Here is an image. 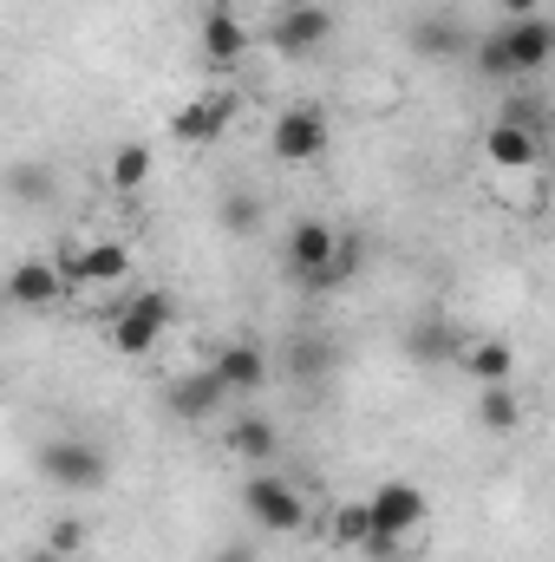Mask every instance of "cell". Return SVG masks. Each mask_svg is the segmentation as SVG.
<instances>
[{"mask_svg":"<svg viewBox=\"0 0 555 562\" xmlns=\"http://www.w3.org/2000/svg\"><path fill=\"white\" fill-rule=\"evenodd\" d=\"M170 321H177L170 294L144 288L138 301H125V314L112 321V347H118V353H150V347L163 340V327H170Z\"/></svg>","mask_w":555,"mask_h":562,"instance_id":"obj_3","label":"cell"},{"mask_svg":"<svg viewBox=\"0 0 555 562\" xmlns=\"http://www.w3.org/2000/svg\"><path fill=\"white\" fill-rule=\"evenodd\" d=\"M477 419L490 425V431H517V419H523V406H517V393H510V380H497V386H484V400H477Z\"/></svg>","mask_w":555,"mask_h":562,"instance_id":"obj_17","label":"cell"},{"mask_svg":"<svg viewBox=\"0 0 555 562\" xmlns=\"http://www.w3.org/2000/svg\"><path fill=\"white\" fill-rule=\"evenodd\" d=\"M242 46H249V33H242L236 13H209V20H203V53H209L216 66H236Z\"/></svg>","mask_w":555,"mask_h":562,"instance_id":"obj_15","label":"cell"},{"mask_svg":"<svg viewBox=\"0 0 555 562\" xmlns=\"http://www.w3.org/2000/svg\"><path fill=\"white\" fill-rule=\"evenodd\" d=\"M7 190H13L20 203H53V196H59V183H53L46 164H13V170H7Z\"/></svg>","mask_w":555,"mask_h":562,"instance_id":"obj_18","label":"cell"},{"mask_svg":"<svg viewBox=\"0 0 555 562\" xmlns=\"http://www.w3.org/2000/svg\"><path fill=\"white\" fill-rule=\"evenodd\" d=\"M229 119H236V99H229V92H216V99H196V105H183L170 132H177L183 144H209L223 125H229Z\"/></svg>","mask_w":555,"mask_h":562,"instance_id":"obj_12","label":"cell"},{"mask_svg":"<svg viewBox=\"0 0 555 562\" xmlns=\"http://www.w3.org/2000/svg\"><path fill=\"white\" fill-rule=\"evenodd\" d=\"M471 59H477V72H484V79H510V59H503V40H497V33H484Z\"/></svg>","mask_w":555,"mask_h":562,"instance_id":"obj_26","label":"cell"},{"mask_svg":"<svg viewBox=\"0 0 555 562\" xmlns=\"http://www.w3.org/2000/svg\"><path fill=\"white\" fill-rule=\"evenodd\" d=\"M223 400H229V393L216 386V373H190V380L170 386V413H177V419H203V413H216Z\"/></svg>","mask_w":555,"mask_h":562,"instance_id":"obj_14","label":"cell"},{"mask_svg":"<svg viewBox=\"0 0 555 562\" xmlns=\"http://www.w3.org/2000/svg\"><path fill=\"white\" fill-rule=\"evenodd\" d=\"M7 294H13L20 307H46V301H59V294H66V281H59L53 262H20V269L7 276Z\"/></svg>","mask_w":555,"mask_h":562,"instance_id":"obj_13","label":"cell"},{"mask_svg":"<svg viewBox=\"0 0 555 562\" xmlns=\"http://www.w3.org/2000/svg\"><path fill=\"white\" fill-rule=\"evenodd\" d=\"M412 46L424 53V59H451L464 40H457V26H444V20H418V26H412Z\"/></svg>","mask_w":555,"mask_h":562,"instance_id":"obj_21","label":"cell"},{"mask_svg":"<svg viewBox=\"0 0 555 562\" xmlns=\"http://www.w3.org/2000/svg\"><path fill=\"white\" fill-rule=\"evenodd\" d=\"M327 33H333V13L314 7V0H287L275 13V46L281 53H314Z\"/></svg>","mask_w":555,"mask_h":562,"instance_id":"obj_9","label":"cell"},{"mask_svg":"<svg viewBox=\"0 0 555 562\" xmlns=\"http://www.w3.org/2000/svg\"><path fill=\"white\" fill-rule=\"evenodd\" d=\"M223 562H256V550H223Z\"/></svg>","mask_w":555,"mask_h":562,"instance_id":"obj_30","label":"cell"},{"mask_svg":"<svg viewBox=\"0 0 555 562\" xmlns=\"http://www.w3.org/2000/svg\"><path fill=\"white\" fill-rule=\"evenodd\" d=\"M275 157L281 164H307V157H320L327 150V119L314 112V105H301V112H281L275 119Z\"/></svg>","mask_w":555,"mask_h":562,"instance_id":"obj_8","label":"cell"},{"mask_svg":"<svg viewBox=\"0 0 555 562\" xmlns=\"http://www.w3.org/2000/svg\"><path fill=\"white\" fill-rule=\"evenodd\" d=\"M360 236H333V262H327V288H340V281H353L360 276Z\"/></svg>","mask_w":555,"mask_h":562,"instance_id":"obj_25","label":"cell"},{"mask_svg":"<svg viewBox=\"0 0 555 562\" xmlns=\"http://www.w3.org/2000/svg\"><path fill=\"white\" fill-rule=\"evenodd\" d=\"M26 562H66V557H53V550H33V557H26Z\"/></svg>","mask_w":555,"mask_h":562,"instance_id":"obj_31","label":"cell"},{"mask_svg":"<svg viewBox=\"0 0 555 562\" xmlns=\"http://www.w3.org/2000/svg\"><path fill=\"white\" fill-rule=\"evenodd\" d=\"M242 504H249V517H256L269 537H294V530L307 524L301 491H294V484H281V477H249V484H242Z\"/></svg>","mask_w":555,"mask_h":562,"instance_id":"obj_4","label":"cell"},{"mask_svg":"<svg viewBox=\"0 0 555 562\" xmlns=\"http://www.w3.org/2000/svg\"><path fill=\"white\" fill-rule=\"evenodd\" d=\"M457 353H464V373H471L477 386L510 380V347H503V340H471V347H457Z\"/></svg>","mask_w":555,"mask_h":562,"instance_id":"obj_16","label":"cell"},{"mask_svg":"<svg viewBox=\"0 0 555 562\" xmlns=\"http://www.w3.org/2000/svg\"><path fill=\"white\" fill-rule=\"evenodd\" d=\"M53 269H59L66 288H72V281H118L125 269H132V256H125L118 243H86V249H66Z\"/></svg>","mask_w":555,"mask_h":562,"instance_id":"obj_10","label":"cell"},{"mask_svg":"<svg viewBox=\"0 0 555 562\" xmlns=\"http://www.w3.org/2000/svg\"><path fill=\"white\" fill-rule=\"evenodd\" d=\"M333 236H340V229H327V223H314V216L287 229V269H294V276L307 281V288H327V262H333Z\"/></svg>","mask_w":555,"mask_h":562,"instance_id":"obj_6","label":"cell"},{"mask_svg":"<svg viewBox=\"0 0 555 562\" xmlns=\"http://www.w3.org/2000/svg\"><path fill=\"white\" fill-rule=\"evenodd\" d=\"M79 543H86V524L66 517V524H53V543H46V550H53V557H79Z\"/></svg>","mask_w":555,"mask_h":562,"instance_id":"obj_27","label":"cell"},{"mask_svg":"<svg viewBox=\"0 0 555 562\" xmlns=\"http://www.w3.org/2000/svg\"><path fill=\"white\" fill-rule=\"evenodd\" d=\"M144 177H150V150H144V144H125V150L112 157V183H118V190H138Z\"/></svg>","mask_w":555,"mask_h":562,"instance_id":"obj_24","label":"cell"},{"mask_svg":"<svg viewBox=\"0 0 555 562\" xmlns=\"http://www.w3.org/2000/svg\"><path fill=\"white\" fill-rule=\"evenodd\" d=\"M457 347H464V340H457V327H444V321H424V327L412 334L418 360H457Z\"/></svg>","mask_w":555,"mask_h":562,"instance_id":"obj_19","label":"cell"},{"mask_svg":"<svg viewBox=\"0 0 555 562\" xmlns=\"http://www.w3.org/2000/svg\"><path fill=\"white\" fill-rule=\"evenodd\" d=\"M39 477H46L53 491H105L112 458H105V445H92V438H46V445H39Z\"/></svg>","mask_w":555,"mask_h":562,"instance_id":"obj_1","label":"cell"},{"mask_svg":"<svg viewBox=\"0 0 555 562\" xmlns=\"http://www.w3.org/2000/svg\"><path fill=\"white\" fill-rule=\"evenodd\" d=\"M366 517H373V557H386L399 537H412L418 524H424V497H418L412 484H380L366 497Z\"/></svg>","mask_w":555,"mask_h":562,"instance_id":"obj_2","label":"cell"},{"mask_svg":"<svg viewBox=\"0 0 555 562\" xmlns=\"http://www.w3.org/2000/svg\"><path fill=\"white\" fill-rule=\"evenodd\" d=\"M497 40H503L510 79H517V72H543V66H550V53H555L550 20H536V13H523V20H503V26H497Z\"/></svg>","mask_w":555,"mask_h":562,"instance_id":"obj_5","label":"cell"},{"mask_svg":"<svg viewBox=\"0 0 555 562\" xmlns=\"http://www.w3.org/2000/svg\"><path fill=\"white\" fill-rule=\"evenodd\" d=\"M497 7H503L510 20H523V13H536V0H497Z\"/></svg>","mask_w":555,"mask_h":562,"instance_id":"obj_29","label":"cell"},{"mask_svg":"<svg viewBox=\"0 0 555 562\" xmlns=\"http://www.w3.org/2000/svg\"><path fill=\"white\" fill-rule=\"evenodd\" d=\"M287 373H294L301 386H314V380L327 373V347H320V340H294V347H287Z\"/></svg>","mask_w":555,"mask_h":562,"instance_id":"obj_22","label":"cell"},{"mask_svg":"<svg viewBox=\"0 0 555 562\" xmlns=\"http://www.w3.org/2000/svg\"><path fill=\"white\" fill-rule=\"evenodd\" d=\"M229 451H242V458H269V451H275V425L269 419H236L229 425Z\"/></svg>","mask_w":555,"mask_h":562,"instance_id":"obj_20","label":"cell"},{"mask_svg":"<svg viewBox=\"0 0 555 562\" xmlns=\"http://www.w3.org/2000/svg\"><path fill=\"white\" fill-rule=\"evenodd\" d=\"M256 216H262V210H256V203H249V196H229V223H236V229H242V236H249V229H256Z\"/></svg>","mask_w":555,"mask_h":562,"instance_id":"obj_28","label":"cell"},{"mask_svg":"<svg viewBox=\"0 0 555 562\" xmlns=\"http://www.w3.org/2000/svg\"><path fill=\"white\" fill-rule=\"evenodd\" d=\"M484 150H490V164H503V170H530V164L543 157V132L497 119V125H490V138H484Z\"/></svg>","mask_w":555,"mask_h":562,"instance_id":"obj_11","label":"cell"},{"mask_svg":"<svg viewBox=\"0 0 555 562\" xmlns=\"http://www.w3.org/2000/svg\"><path fill=\"white\" fill-rule=\"evenodd\" d=\"M333 537H340L347 550H373V517H366V504H347V510L333 517Z\"/></svg>","mask_w":555,"mask_h":562,"instance_id":"obj_23","label":"cell"},{"mask_svg":"<svg viewBox=\"0 0 555 562\" xmlns=\"http://www.w3.org/2000/svg\"><path fill=\"white\" fill-rule=\"evenodd\" d=\"M209 373H216V386H223L229 400H236V393L249 400V393H262V386H269V353H262L256 340H236V347H223V353H216V367H209Z\"/></svg>","mask_w":555,"mask_h":562,"instance_id":"obj_7","label":"cell"}]
</instances>
